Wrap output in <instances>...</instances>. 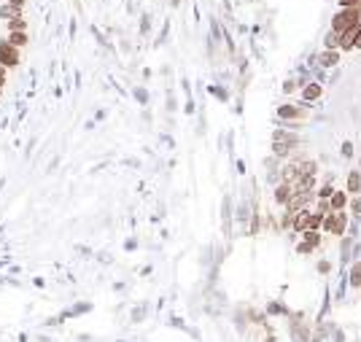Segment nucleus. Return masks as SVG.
Here are the masks:
<instances>
[{
	"label": "nucleus",
	"mask_w": 361,
	"mask_h": 342,
	"mask_svg": "<svg viewBox=\"0 0 361 342\" xmlns=\"http://www.w3.org/2000/svg\"><path fill=\"white\" fill-rule=\"evenodd\" d=\"M305 116H307V111L299 102H283V105H278V119L283 124H302Z\"/></svg>",
	"instance_id": "nucleus-3"
},
{
	"label": "nucleus",
	"mask_w": 361,
	"mask_h": 342,
	"mask_svg": "<svg viewBox=\"0 0 361 342\" xmlns=\"http://www.w3.org/2000/svg\"><path fill=\"white\" fill-rule=\"evenodd\" d=\"M353 49L361 51V25H359V32H356V43H353Z\"/></svg>",
	"instance_id": "nucleus-27"
},
{
	"label": "nucleus",
	"mask_w": 361,
	"mask_h": 342,
	"mask_svg": "<svg viewBox=\"0 0 361 342\" xmlns=\"http://www.w3.org/2000/svg\"><path fill=\"white\" fill-rule=\"evenodd\" d=\"M316 270L321 272V275H331V261L329 259H321L318 264H316Z\"/></svg>",
	"instance_id": "nucleus-21"
},
{
	"label": "nucleus",
	"mask_w": 361,
	"mask_h": 342,
	"mask_svg": "<svg viewBox=\"0 0 361 342\" xmlns=\"http://www.w3.org/2000/svg\"><path fill=\"white\" fill-rule=\"evenodd\" d=\"M361 25V22H359ZM359 25H351L340 32V41H337V51H353V43H356V32H359Z\"/></svg>",
	"instance_id": "nucleus-7"
},
{
	"label": "nucleus",
	"mask_w": 361,
	"mask_h": 342,
	"mask_svg": "<svg viewBox=\"0 0 361 342\" xmlns=\"http://www.w3.org/2000/svg\"><path fill=\"white\" fill-rule=\"evenodd\" d=\"M337 41H340V32L326 30V35H324V49H337Z\"/></svg>",
	"instance_id": "nucleus-19"
},
{
	"label": "nucleus",
	"mask_w": 361,
	"mask_h": 342,
	"mask_svg": "<svg viewBox=\"0 0 361 342\" xmlns=\"http://www.w3.org/2000/svg\"><path fill=\"white\" fill-rule=\"evenodd\" d=\"M348 213H353L356 218H361V194H356V197H351L348 199Z\"/></svg>",
	"instance_id": "nucleus-18"
},
{
	"label": "nucleus",
	"mask_w": 361,
	"mask_h": 342,
	"mask_svg": "<svg viewBox=\"0 0 361 342\" xmlns=\"http://www.w3.org/2000/svg\"><path fill=\"white\" fill-rule=\"evenodd\" d=\"M8 5H14L16 11H25V5H27V0H8Z\"/></svg>",
	"instance_id": "nucleus-26"
},
{
	"label": "nucleus",
	"mask_w": 361,
	"mask_h": 342,
	"mask_svg": "<svg viewBox=\"0 0 361 342\" xmlns=\"http://www.w3.org/2000/svg\"><path fill=\"white\" fill-rule=\"evenodd\" d=\"M345 194L348 197L361 194V170H351V173L345 175Z\"/></svg>",
	"instance_id": "nucleus-9"
},
{
	"label": "nucleus",
	"mask_w": 361,
	"mask_h": 342,
	"mask_svg": "<svg viewBox=\"0 0 361 342\" xmlns=\"http://www.w3.org/2000/svg\"><path fill=\"white\" fill-rule=\"evenodd\" d=\"M313 250H316L313 245H307V243H296V253H299V256H307V253H313Z\"/></svg>",
	"instance_id": "nucleus-24"
},
{
	"label": "nucleus",
	"mask_w": 361,
	"mask_h": 342,
	"mask_svg": "<svg viewBox=\"0 0 361 342\" xmlns=\"http://www.w3.org/2000/svg\"><path fill=\"white\" fill-rule=\"evenodd\" d=\"M361 0H337V8H353V5H359Z\"/></svg>",
	"instance_id": "nucleus-25"
},
{
	"label": "nucleus",
	"mask_w": 361,
	"mask_h": 342,
	"mask_svg": "<svg viewBox=\"0 0 361 342\" xmlns=\"http://www.w3.org/2000/svg\"><path fill=\"white\" fill-rule=\"evenodd\" d=\"M291 194H294V186H291V184H275L272 202L278 205V208H286V202L291 199Z\"/></svg>",
	"instance_id": "nucleus-8"
},
{
	"label": "nucleus",
	"mask_w": 361,
	"mask_h": 342,
	"mask_svg": "<svg viewBox=\"0 0 361 342\" xmlns=\"http://www.w3.org/2000/svg\"><path fill=\"white\" fill-rule=\"evenodd\" d=\"M251 210H254V208H251V202H245V199H243V202H237V213H232V218L237 221V224H245V221L254 216Z\"/></svg>",
	"instance_id": "nucleus-12"
},
{
	"label": "nucleus",
	"mask_w": 361,
	"mask_h": 342,
	"mask_svg": "<svg viewBox=\"0 0 361 342\" xmlns=\"http://www.w3.org/2000/svg\"><path fill=\"white\" fill-rule=\"evenodd\" d=\"M359 22H361V3H359V5H353V8H337V11H334V16H331V27H329V30L342 32L345 27L359 25Z\"/></svg>",
	"instance_id": "nucleus-2"
},
{
	"label": "nucleus",
	"mask_w": 361,
	"mask_h": 342,
	"mask_svg": "<svg viewBox=\"0 0 361 342\" xmlns=\"http://www.w3.org/2000/svg\"><path fill=\"white\" fill-rule=\"evenodd\" d=\"M321 97H324V87H321L318 81H310L307 87L299 89V105L305 108V111L310 108V102H318Z\"/></svg>",
	"instance_id": "nucleus-6"
},
{
	"label": "nucleus",
	"mask_w": 361,
	"mask_h": 342,
	"mask_svg": "<svg viewBox=\"0 0 361 342\" xmlns=\"http://www.w3.org/2000/svg\"><path fill=\"white\" fill-rule=\"evenodd\" d=\"M280 89H283V94H294L299 87H296V81H294V78H286V81H283V87H280Z\"/></svg>",
	"instance_id": "nucleus-20"
},
{
	"label": "nucleus",
	"mask_w": 361,
	"mask_h": 342,
	"mask_svg": "<svg viewBox=\"0 0 361 342\" xmlns=\"http://www.w3.org/2000/svg\"><path fill=\"white\" fill-rule=\"evenodd\" d=\"M348 197L345 194V189H334L331 191V197H329V205H331V210H345L348 208Z\"/></svg>",
	"instance_id": "nucleus-11"
},
{
	"label": "nucleus",
	"mask_w": 361,
	"mask_h": 342,
	"mask_svg": "<svg viewBox=\"0 0 361 342\" xmlns=\"http://www.w3.org/2000/svg\"><path fill=\"white\" fill-rule=\"evenodd\" d=\"M3 84H5V78H0V89H3Z\"/></svg>",
	"instance_id": "nucleus-29"
},
{
	"label": "nucleus",
	"mask_w": 361,
	"mask_h": 342,
	"mask_svg": "<svg viewBox=\"0 0 361 342\" xmlns=\"http://www.w3.org/2000/svg\"><path fill=\"white\" fill-rule=\"evenodd\" d=\"M313 213H318V216H329V213H331L329 199H316V202H313Z\"/></svg>",
	"instance_id": "nucleus-17"
},
{
	"label": "nucleus",
	"mask_w": 361,
	"mask_h": 342,
	"mask_svg": "<svg viewBox=\"0 0 361 342\" xmlns=\"http://www.w3.org/2000/svg\"><path fill=\"white\" fill-rule=\"evenodd\" d=\"M210 92H213V94H216V97H219L221 102H227V100H229V92H227L224 87H210Z\"/></svg>",
	"instance_id": "nucleus-23"
},
{
	"label": "nucleus",
	"mask_w": 361,
	"mask_h": 342,
	"mask_svg": "<svg viewBox=\"0 0 361 342\" xmlns=\"http://www.w3.org/2000/svg\"><path fill=\"white\" fill-rule=\"evenodd\" d=\"M302 243H307V245H313V248H318V245L321 243H324V235H321V232L318 229H305V232H302Z\"/></svg>",
	"instance_id": "nucleus-13"
},
{
	"label": "nucleus",
	"mask_w": 361,
	"mask_h": 342,
	"mask_svg": "<svg viewBox=\"0 0 361 342\" xmlns=\"http://www.w3.org/2000/svg\"><path fill=\"white\" fill-rule=\"evenodd\" d=\"M348 221H351L348 210H331V213L324 216V221H321V235L342 237V235H345V229H348Z\"/></svg>",
	"instance_id": "nucleus-1"
},
{
	"label": "nucleus",
	"mask_w": 361,
	"mask_h": 342,
	"mask_svg": "<svg viewBox=\"0 0 361 342\" xmlns=\"http://www.w3.org/2000/svg\"><path fill=\"white\" fill-rule=\"evenodd\" d=\"M5 41H8L11 46H16V49H25L30 38H27V32H8V35H5Z\"/></svg>",
	"instance_id": "nucleus-14"
},
{
	"label": "nucleus",
	"mask_w": 361,
	"mask_h": 342,
	"mask_svg": "<svg viewBox=\"0 0 361 342\" xmlns=\"http://www.w3.org/2000/svg\"><path fill=\"white\" fill-rule=\"evenodd\" d=\"M0 92H3V89H0Z\"/></svg>",
	"instance_id": "nucleus-30"
},
{
	"label": "nucleus",
	"mask_w": 361,
	"mask_h": 342,
	"mask_svg": "<svg viewBox=\"0 0 361 342\" xmlns=\"http://www.w3.org/2000/svg\"><path fill=\"white\" fill-rule=\"evenodd\" d=\"M5 27H8V32H27V19L25 16H16V19L5 22Z\"/></svg>",
	"instance_id": "nucleus-15"
},
{
	"label": "nucleus",
	"mask_w": 361,
	"mask_h": 342,
	"mask_svg": "<svg viewBox=\"0 0 361 342\" xmlns=\"http://www.w3.org/2000/svg\"><path fill=\"white\" fill-rule=\"evenodd\" d=\"M22 62V51L16 49V46H11L8 41H0V65L5 67V70H11V67H16Z\"/></svg>",
	"instance_id": "nucleus-5"
},
{
	"label": "nucleus",
	"mask_w": 361,
	"mask_h": 342,
	"mask_svg": "<svg viewBox=\"0 0 361 342\" xmlns=\"http://www.w3.org/2000/svg\"><path fill=\"white\" fill-rule=\"evenodd\" d=\"M342 156H345V159H353V154H356V148H353V143H351V140H345V143H342Z\"/></svg>",
	"instance_id": "nucleus-22"
},
{
	"label": "nucleus",
	"mask_w": 361,
	"mask_h": 342,
	"mask_svg": "<svg viewBox=\"0 0 361 342\" xmlns=\"http://www.w3.org/2000/svg\"><path fill=\"white\" fill-rule=\"evenodd\" d=\"M5 76H8V70H5L3 65H0V78H5Z\"/></svg>",
	"instance_id": "nucleus-28"
},
{
	"label": "nucleus",
	"mask_w": 361,
	"mask_h": 342,
	"mask_svg": "<svg viewBox=\"0 0 361 342\" xmlns=\"http://www.w3.org/2000/svg\"><path fill=\"white\" fill-rule=\"evenodd\" d=\"M16 16H22V11H16L14 5H8V3H3V5H0V19H5V22H8V19H16Z\"/></svg>",
	"instance_id": "nucleus-16"
},
{
	"label": "nucleus",
	"mask_w": 361,
	"mask_h": 342,
	"mask_svg": "<svg viewBox=\"0 0 361 342\" xmlns=\"http://www.w3.org/2000/svg\"><path fill=\"white\" fill-rule=\"evenodd\" d=\"M310 62H313V65H318L321 70H334V67H340L342 54L337 49H321L318 54L310 57Z\"/></svg>",
	"instance_id": "nucleus-4"
},
{
	"label": "nucleus",
	"mask_w": 361,
	"mask_h": 342,
	"mask_svg": "<svg viewBox=\"0 0 361 342\" xmlns=\"http://www.w3.org/2000/svg\"><path fill=\"white\" fill-rule=\"evenodd\" d=\"M348 286L361 288V259H353L348 264Z\"/></svg>",
	"instance_id": "nucleus-10"
}]
</instances>
